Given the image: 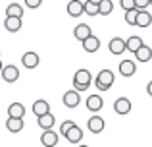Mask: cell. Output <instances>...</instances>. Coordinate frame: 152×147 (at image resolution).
<instances>
[{
  "label": "cell",
  "instance_id": "6da1fadb",
  "mask_svg": "<svg viewBox=\"0 0 152 147\" xmlns=\"http://www.w3.org/2000/svg\"><path fill=\"white\" fill-rule=\"evenodd\" d=\"M91 81H93V75H91L89 70H85V68H81V70H77L73 75V89L75 91H87L89 89V85H91Z\"/></svg>",
  "mask_w": 152,
  "mask_h": 147
},
{
  "label": "cell",
  "instance_id": "3957f363",
  "mask_svg": "<svg viewBox=\"0 0 152 147\" xmlns=\"http://www.w3.org/2000/svg\"><path fill=\"white\" fill-rule=\"evenodd\" d=\"M87 126H89V132H91V134H100V132H104V126H106V122H104L102 116L93 114V116L87 120Z\"/></svg>",
  "mask_w": 152,
  "mask_h": 147
},
{
  "label": "cell",
  "instance_id": "8992f818",
  "mask_svg": "<svg viewBox=\"0 0 152 147\" xmlns=\"http://www.w3.org/2000/svg\"><path fill=\"white\" fill-rule=\"evenodd\" d=\"M108 49H110L112 54L119 56L121 52H125V50H127V45H125V41H123L121 37H114V39L110 41V45H108Z\"/></svg>",
  "mask_w": 152,
  "mask_h": 147
},
{
  "label": "cell",
  "instance_id": "5bb4252c",
  "mask_svg": "<svg viewBox=\"0 0 152 147\" xmlns=\"http://www.w3.org/2000/svg\"><path fill=\"white\" fill-rule=\"evenodd\" d=\"M33 112H35V116H45V114H48L50 112V105L45 101V99H39V101H35L33 103Z\"/></svg>",
  "mask_w": 152,
  "mask_h": 147
},
{
  "label": "cell",
  "instance_id": "e0dca14e",
  "mask_svg": "<svg viewBox=\"0 0 152 147\" xmlns=\"http://www.w3.org/2000/svg\"><path fill=\"white\" fill-rule=\"evenodd\" d=\"M83 49H85L87 52H96V50L100 49V39L94 37V35H91L89 39L83 41Z\"/></svg>",
  "mask_w": 152,
  "mask_h": 147
},
{
  "label": "cell",
  "instance_id": "7c38bea8",
  "mask_svg": "<svg viewBox=\"0 0 152 147\" xmlns=\"http://www.w3.org/2000/svg\"><path fill=\"white\" fill-rule=\"evenodd\" d=\"M21 64L25 66L27 70H33L39 66V54L37 52H25L21 56Z\"/></svg>",
  "mask_w": 152,
  "mask_h": 147
},
{
  "label": "cell",
  "instance_id": "4dcf8cb0",
  "mask_svg": "<svg viewBox=\"0 0 152 147\" xmlns=\"http://www.w3.org/2000/svg\"><path fill=\"white\" fill-rule=\"evenodd\" d=\"M41 4H42V0H25V6L27 8H33V10H35V8H39Z\"/></svg>",
  "mask_w": 152,
  "mask_h": 147
},
{
  "label": "cell",
  "instance_id": "484cf974",
  "mask_svg": "<svg viewBox=\"0 0 152 147\" xmlns=\"http://www.w3.org/2000/svg\"><path fill=\"white\" fill-rule=\"evenodd\" d=\"M137 16H139V10H137V8H135V10L125 12V21L129 23V25H135V23H137Z\"/></svg>",
  "mask_w": 152,
  "mask_h": 147
},
{
  "label": "cell",
  "instance_id": "9c48e42d",
  "mask_svg": "<svg viewBox=\"0 0 152 147\" xmlns=\"http://www.w3.org/2000/svg\"><path fill=\"white\" fill-rule=\"evenodd\" d=\"M102 106H104V101H102L100 95H89V99H87V110L96 114L98 110H102Z\"/></svg>",
  "mask_w": 152,
  "mask_h": 147
},
{
  "label": "cell",
  "instance_id": "30bf717a",
  "mask_svg": "<svg viewBox=\"0 0 152 147\" xmlns=\"http://www.w3.org/2000/svg\"><path fill=\"white\" fill-rule=\"evenodd\" d=\"M114 110H115V114H127L131 110V101L127 97H119V99H115V103H114Z\"/></svg>",
  "mask_w": 152,
  "mask_h": 147
},
{
  "label": "cell",
  "instance_id": "4316f807",
  "mask_svg": "<svg viewBox=\"0 0 152 147\" xmlns=\"http://www.w3.org/2000/svg\"><path fill=\"white\" fill-rule=\"evenodd\" d=\"M85 14H89V16H100V14H98V4L85 2Z\"/></svg>",
  "mask_w": 152,
  "mask_h": 147
},
{
  "label": "cell",
  "instance_id": "277c9868",
  "mask_svg": "<svg viewBox=\"0 0 152 147\" xmlns=\"http://www.w3.org/2000/svg\"><path fill=\"white\" fill-rule=\"evenodd\" d=\"M0 74H2V79L6 83H14V81H18V79H19V70L15 68L14 64H6Z\"/></svg>",
  "mask_w": 152,
  "mask_h": 147
},
{
  "label": "cell",
  "instance_id": "e575fe53",
  "mask_svg": "<svg viewBox=\"0 0 152 147\" xmlns=\"http://www.w3.org/2000/svg\"><path fill=\"white\" fill-rule=\"evenodd\" d=\"M79 147H89V145H79Z\"/></svg>",
  "mask_w": 152,
  "mask_h": 147
},
{
  "label": "cell",
  "instance_id": "f546056e",
  "mask_svg": "<svg viewBox=\"0 0 152 147\" xmlns=\"http://www.w3.org/2000/svg\"><path fill=\"white\" fill-rule=\"evenodd\" d=\"M148 6H150V0H135V8H137L139 12L146 10Z\"/></svg>",
  "mask_w": 152,
  "mask_h": 147
},
{
  "label": "cell",
  "instance_id": "1f68e13d",
  "mask_svg": "<svg viewBox=\"0 0 152 147\" xmlns=\"http://www.w3.org/2000/svg\"><path fill=\"white\" fill-rule=\"evenodd\" d=\"M146 93H148L150 97H152V79L148 81V85H146Z\"/></svg>",
  "mask_w": 152,
  "mask_h": 147
},
{
  "label": "cell",
  "instance_id": "9a60e30c",
  "mask_svg": "<svg viewBox=\"0 0 152 147\" xmlns=\"http://www.w3.org/2000/svg\"><path fill=\"white\" fill-rule=\"evenodd\" d=\"M66 140L69 141V143H73V145H75V143H81V141H83V130L79 128L77 124H75L73 128H71L69 132L66 134Z\"/></svg>",
  "mask_w": 152,
  "mask_h": 147
},
{
  "label": "cell",
  "instance_id": "d6986e66",
  "mask_svg": "<svg viewBox=\"0 0 152 147\" xmlns=\"http://www.w3.org/2000/svg\"><path fill=\"white\" fill-rule=\"evenodd\" d=\"M54 114L48 112V114H45V116H39L37 118V124L42 128V132H46V130H52V126H54Z\"/></svg>",
  "mask_w": 152,
  "mask_h": 147
},
{
  "label": "cell",
  "instance_id": "d6a6232c",
  "mask_svg": "<svg viewBox=\"0 0 152 147\" xmlns=\"http://www.w3.org/2000/svg\"><path fill=\"white\" fill-rule=\"evenodd\" d=\"M87 2H93V4H100L102 0H87Z\"/></svg>",
  "mask_w": 152,
  "mask_h": 147
},
{
  "label": "cell",
  "instance_id": "83f0119b",
  "mask_svg": "<svg viewBox=\"0 0 152 147\" xmlns=\"http://www.w3.org/2000/svg\"><path fill=\"white\" fill-rule=\"evenodd\" d=\"M73 126H75V122H73V120H64V122H62V126H60V134L66 137V134L69 132Z\"/></svg>",
  "mask_w": 152,
  "mask_h": 147
},
{
  "label": "cell",
  "instance_id": "ac0fdd59",
  "mask_svg": "<svg viewBox=\"0 0 152 147\" xmlns=\"http://www.w3.org/2000/svg\"><path fill=\"white\" fill-rule=\"evenodd\" d=\"M23 118H8L6 120V128H8V132H12V134H18V132H21L23 130Z\"/></svg>",
  "mask_w": 152,
  "mask_h": 147
},
{
  "label": "cell",
  "instance_id": "44dd1931",
  "mask_svg": "<svg viewBox=\"0 0 152 147\" xmlns=\"http://www.w3.org/2000/svg\"><path fill=\"white\" fill-rule=\"evenodd\" d=\"M21 18H6L4 19V27H6L10 33H15V31L21 29Z\"/></svg>",
  "mask_w": 152,
  "mask_h": 147
},
{
  "label": "cell",
  "instance_id": "7a4b0ae2",
  "mask_svg": "<svg viewBox=\"0 0 152 147\" xmlns=\"http://www.w3.org/2000/svg\"><path fill=\"white\" fill-rule=\"evenodd\" d=\"M94 83H96L98 91H108L114 85V72H112V70H100L98 75H96V79H94Z\"/></svg>",
  "mask_w": 152,
  "mask_h": 147
},
{
  "label": "cell",
  "instance_id": "cb8c5ba5",
  "mask_svg": "<svg viewBox=\"0 0 152 147\" xmlns=\"http://www.w3.org/2000/svg\"><path fill=\"white\" fill-rule=\"evenodd\" d=\"M150 23H152V14H148L146 10L139 12V16H137V23H135V25H137V27H148Z\"/></svg>",
  "mask_w": 152,
  "mask_h": 147
},
{
  "label": "cell",
  "instance_id": "d590c367",
  "mask_svg": "<svg viewBox=\"0 0 152 147\" xmlns=\"http://www.w3.org/2000/svg\"><path fill=\"white\" fill-rule=\"evenodd\" d=\"M150 6H152V0H150Z\"/></svg>",
  "mask_w": 152,
  "mask_h": 147
},
{
  "label": "cell",
  "instance_id": "ffe728a7",
  "mask_svg": "<svg viewBox=\"0 0 152 147\" xmlns=\"http://www.w3.org/2000/svg\"><path fill=\"white\" fill-rule=\"evenodd\" d=\"M6 18H23V6L12 2L6 6Z\"/></svg>",
  "mask_w": 152,
  "mask_h": 147
},
{
  "label": "cell",
  "instance_id": "2e32d148",
  "mask_svg": "<svg viewBox=\"0 0 152 147\" xmlns=\"http://www.w3.org/2000/svg\"><path fill=\"white\" fill-rule=\"evenodd\" d=\"M25 114V106L21 103H12L8 106V118H23Z\"/></svg>",
  "mask_w": 152,
  "mask_h": 147
},
{
  "label": "cell",
  "instance_id": "ba28073f",
  "mask_svg": "<svg viewBox=\"0 0 152 147\" xmlns=\"http://www.w3.org/2000/svg\"><path fill=\"white\" fill-rule=\"evenodd\" d=\"M91 35H93V29H91L87 23H79V25L73 29V37L77 39V41H81V43L85 41V39H89Z\"/></svg>",
  "mask_w": 152,
  "mask_h": 147
},
{
  "label": "cell",
  "instance_id": "7402d4cb",
  "mask_svg": "<svg viewBox=\"0 0 152 147\" xmlns=\"http://www.w3.org/2000/svg\"><path fill=\"white\" fill-rule=\"evenodd\" d=\"M135 58H137V62H148L150 58H152V49H150V47H146V45H142L141 49L135 52Z\"/></svg>",
  "mask_w": 152,
  "mask_h": 147
},
{
  "label": "cell",
  "instance_id": "f1b7e54d",
  "mask_svg": "<svg viewBox=\"0 0 152 147\" xmlns=\"http://www.w3.org/2000/svg\"><path fill=\"white\" fill-rule=\"evenodd\" d=\"M119 6H121L125 12L135 10V0H119Z\"/></svg>",
  "mask_w": 152,
  "mask_h": 147
},
{
  "label": "cell",
  "instance_id": "4fadbf2b",
  "mask_svg": "<svg viewBox=\"0 0 152 147\" xmlns=\"http://www.w3.org/2000/svg\"><path fill=\"white\" fill-rule=\"evenodd\" d=\"M135 72H137V64L133 60H123L119 64V74L123 78H131V75H135Z\"/></svg>",
  "mask_w": 152,
  "mask_h": 147
},
{
  "label": "cell",
  "instance_id": "5b68a950",
  "mask_svg": "<svg viewBox=\"0 0 152 147\" xmlns=\"http://www.w3.org/2000/svg\"><path fill=\"white\" fill-rule=\"evenodd\" d=\"M79 103H81V95H79V91L69 89V91L64 93V105H66L67 109H75Z\"/></svg>",
  "mask_w": 152,
  "mask_h": 147
},
{
  "label": "cell",
  "instance_id": "8fae6325",
  "mask_svg": "<svg viewBox=\"0 0 152 147\" xmlns=\"http://www.w3.org/2000/svg\"><path fill=\"white\" fill-rule=\"evenodd\" d=\"M41 143L45 147H56V145H58V134H56L54 130H46V132H42Z\"/></svg>",
  "mask_w": 152,
  "mask_h": 147
},
{
  "label": "cell",
  "instance_id": "603a6c76",
  "mask_svg": "<svg viewBox=\"0 0 152 147\" xmlns=\"http://www.w3.org/2000/svg\"><path fill=\"white\" fill-rule=\"evenodd\" d=\"M125 45H127V50H131V52L135 54L142 45H145V43H142V39L139 37V35H133V37H129V39L125 41Z\"/></svg>",
  "mask_w": 152,
  "mask_h": 147
},
{
  "label": "cell",
  "instance_id": "836d02e7",
  "mask_svg": "<svg viewBox=\"0 0 152 147\" xmlns=\"http://www.w3.org/2000/svg\"><path fill=\"white\" fill-rule=\"evenodd\" d=\"M2 68H4V64H2V60H0V72H2Z\"/></svg>",
  "mask_w": 152,
  "mask_h": 147
},
{
  "label": "cell",
  "instance_id": "d4e9b609",
  "mask_svg": "<svg viewBox=\"0 0 152 147\" xmlns=\"http://www.w3.org/2000/svg\"><path fill=\"white\" fill-rule=\"evenodd\" d=\"M114 12V2L112 0H102L100 4H98V14L100 16H108Z\"/></svg>",
  "mask_w": 152,
  "mask_h": 147
},
{
  "label": "cell",
  "instance_id": "52a82bcc",
  "mask_svg": "<svg viewBox=\"0 0 152 147\" xmlns=\"http://www.w3.org/2000/svg\"><path fill=\"white\" fill-rule=\"evenodd\" d=\"M67 14H69L71 18H79L81 14H85V2H81V0H71V2H67Z\"/></svg>",
  "mask_w": 152,
  "mask_h": 147
}]
</instances>
